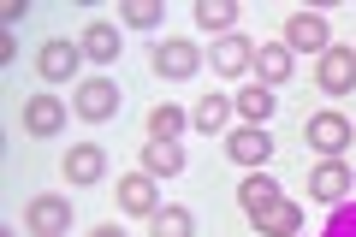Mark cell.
Returning a JSON list of instances; mask_svg holds the SVG:
<instances>
[{
    "instance_id": "cell-1",
    "label": "cell",
    "mask_w": 356,
    "mask_h": 237,
    "mask_svg": "<svg viewBox=\"0 0 356 237\" xmlns=\"http://www.w3.org/2000/svg\"><path fill=\"white\" fill-rule=\"evenodd\" d=\"M119 83L113 77H83V83H77V95H72V113L77 119H89V125H107V119H113L119 113Z\"/></svg>"
},
{
    "instance_id": "cell-2",
    "label": "cell",
    "mask_w": 356,
    "mask_h": 237,
    "mask_svg": "<svg viewBox=\"0 0 356 237\" xmlns=\"http://www.w3.org/2000/svg\"><path fill=\"white\" fill-rule=\"evenodd\" d=\"M303 137H309V149H315V154L339 161V154L350 149V119H344V113H315V119L303 125Z\"/></svg>"
},
{
    "instance_id": "cell-3",
    "label": "cell",
    "mask_w": 356,
    "mask_h": 237,
    "mask_svg": "<svg viewBox=\"0 0 356 237\" xmlns=\"http://www.w3.org/2000/svg\"><path fill=\"white\" fill-rule=\"evenodd\" d=\"M154 72L172 77V83H184V77L202 72V48H196V42H184V36H166L161 48H154Z\"/></svg>"
},
{
    "instance_id": "cell-4",
    "label": "cell",
    "mask_w": 356,
    "mask_h": 237,
    "mask_svg": "<svg viewBox=\"0 0 356 237\" xmlns=\"http://www.w3.org/2000/svg\"><path fill=\"white\" fill-rule=\"evenodd\" d=\"M77 65H83V42H42L36 54V72L48 77V83H77Z\"/></svg>"
},
{
    "instance_id": "cell-5",
    "label": "cell",
    "mask_w": 356,
    "mask_h": 237,
    "mask_svg": "<svg viewBox=\"0 0 356 237\" xmlns=\"http://www.w3.org/2000/svg\"><path fill=\"white\" fill-rule=\"evenodd\" d=\"M24 225L36 237H65V231H72V202H65V196H36L24 208Z\"/></svg>"
},
{
    "instance_id": "cell-6",
    "label": "cell",
    "mask_w": 356,
    "mask_h": 237,
    "mask_svg": "<svg viewBox=\"0 0 356 237\" xmlns=\"http://www.w3.org/2000/svg\"><path fill=\"white\" fill-rule=\"evenodd\" d=\"M208 60H214L220 77H243V72H255V42H243L238 30H232V36H214Z\"/></svg>"
},
{
    "instance_id": "cell-7",
    "label": "cell",
    "mask_w": 356,
    "mask_h": 237,
    "mask_svg": "<svg viewBox=\"0 0 356 237\" xmlns=\"http://www.w3.org/2000/svg\"><path fill=\"white\" fill-rule=\"evenodd\" d=\"M315 77H321L327 95H350L356 89V48H327L321 65H315Z\"/></svg>"
},
{
    "instance_id": "cell-8",
    "label": "cell",
    "mask_w": 356,
    "mask_h": 237,
    "mask_svg": "<svg viewBox=\"0 0 356 237\" xmlns=\"http://www.w3.org/2000/svg\"><path fill=\"white\" fill-rule=\"evenodd\" d=\"M285 48H309V54H327L332 48V30H327V18L321 13H297V18H285Z\"/></svg>"
},
{
    "instance_id": "cell-9",
    "label": "cell",
    "mask_w": 356,
    "mask_h": 237,
    "mask_svg": "<svg viewBox=\"0 0 356 237\" xmlns=\"http://www.w3.org/2000/svg\"><path fill=\"white\" fill-rule=\"evenodd\" d=\"M24 131L30 137H60L65 131V101L60 95H24Z\"/></svg>"
},
{
    "instance_id": "cell-10",
    "label": "cell",
    "mask_w": 356,
    "mask_h": 237,
    "mask_svg": "<svg viewBox=\"0 0 356 237\" xmlns=\"http://www.w3.org/2000/svg\"><path fill=\"white\" fill-rule=\"evenodd\" d=\"M226 154L238 166H267V154H273V137H267V125H238L226 137Z\"/></svg>"
},
{
    "instance_id": "cell-11",
    "label": "cell",
    "mask_w": 356,
    "mask_h": 237,
    "mask_svg": "<svg viewBox=\"0 0 356 237\" xmlns=\"http://www.w3.org/2000/svg\"><path fill=\"white\" fill-rule=\"evenodd\" d=\"M350 190H356V178H350L344 161H321L315 172H309V196H315V202H344Z\"/></svg>"
},
{
    "instance_id": "cell-12",
    "label": "cell",
    "mask_w": 356,
    "mask_h": 237,
    "mask_svg": "<svg viewBox=\"0 0 356 237\" xmlns=\"http://www.w3.org/2000/svg\"><path fill=\"white\" fill-rule=\"evenodd\" d=\"M65 178H72V184H102L107 178L102 142H72V149H65Z\"/></svg>"
},
{
    "instance_id": "cell-13",
    "label": "cell",
    "mask_w": 356,
    "mask_h": 237,
    "mask_svg": "<svg viewBox=\"0 0 356 237\" xmlns=\"http://www.w3.org/2000/svg\"><path fill=\"white\" fill-rule=\"evenodd\" d=\"M297 72V54L285 48V42H261V48H255V83H285V77Z\"/></svg>"
},
{
    "instance_id": "cell-14",
    "label": "cell",
    "mask_w": 356,
    "mask_h": 237,
    "mask_svg": "<svg viewBox=\"0 0 356 237\" xmlns=\"http://www.w3.org/2000/svg\"><path fill=\"white\" fill-rule=\"evenodd\" d=\"M250 220H255V231H261V237H297V231H303V208H297V202H273V208H261V213H250Z\"/></svg>"
},
{
    "instance_id": "cell-15",
    "label": "cell",
    "mask_w": 356,
    "mask_h": 237,
    "mask_svg": "<svg viewBox=\"0 0 356 237\" xmlns=\"http://www.w3.org/2000/svg\"><path fill=\"white\" fill-rule=\"evenodd\" d=\"M232 107L243 113V125H267V119H273V107H280V95H273L267 83H243L238 95H232Z\"/></svg>"
},
{
    "instance_id": "cell-16",
    "label": "cell",
    "mask_w": 356,
    "mask_h": 237,
    "mask_svg": "<svg viewBox=\"0 0 356 237\" xmlns=\"http://www.w3.org/2000/svg\"><path fill=\"white\" fill-rule=\"evenodd\" d=\"M119 24H107V18H95V24L83 30V60H95V65H113L119 60Z\"/></svg>"
},
{
    "instance_id": "cell-17",
    "label": "cell",
    "mask_w": 356,
    "mask_h": 237,
    "mask_svg": "<svg viewBox=\"0 0 356 237\" xmlns=\"http://www.w3.org/2000/svg\"><path fill=\"white\" fill-rule=\"evenodd\" d=\"M119 208H125V213H154V208H161L154 178L149 172H125V178H119Z\"/></svg>"
},
{
    "instance_id": "cell-18",
    "label": "cell",
    "mask_w": 356,
    "mask_h": 237,
    "mask_svg": "<svg viewBox=\"0 0 356 237\" xmlns=\"http://www.w3.org/2000/svg\"><path fill=\"white\" fill-rule=\"evenodd\" d=\"M238 202H243V213H261V208H273V202H280V178L250 172V178L238 184Z\"/></svg>"
},
{
    "instance_id": "cell-19",
    "label": "cell",
    "mask_w": 356,
    "mask_h": 237,
    "mask_svg": "<svg viewBox=\"0 0 356 237\" xmlns=\"http://www.w3.org/2000/svg\"><path fill=\"white\" fill-rule=\"evenodd\" d=\"M232 113H238V107H232V95H202V101H196V113H191V125L214 137V131H226Z\"/></svg>"
},
{
    "instance_id": "cell-20",
    "label": "cell",
    "mask_w": 356,
    "mask_h": 237,
    "mask_svg": "<svg viewBox=\"0 0 356 237\" xmlns=\"http://www.w3.org/2000/svg\"><path fill=\"white\" fill-rule=\"evenodd\" d=\"M143 172H149V178L184 172V149H178V142H149V149H143Z\"/></svg>"
},
{
    "instance_id": "cell-21",
    "label": "cell",
    "mask_w": 356,
    "mask_h": 237,
    "mask_svg": "<svg viewBox=\"0 0 356 237\" xmlns=\"http://www.w3.org/2000/svg\"><path fill=\"white\" fill-rule=\"evenodd\" d=\"M196 24L214 30V36H232V24H238V0H196Z\"/></svg>"
},
{
    "instance_id": "cell-22",
    "label": "cell",
    "mask_w": 356,
    "mask_h": 237,
    "mask_svg": "<svg viewBox=\"0 0 356 237\" xmlns=\"http://www.w3.org/2000/svg\"><path fill=\"white\" fill-rule=\"evenodd\" d=\"M191 231H196L191 208H154L149 213V237H191Z\"/></svg>"
},
{
    "instance_id": "cell-23",
    "label": "cell",
    "mask_w": 356,
    "mask_h": 237,
    "mask_svg": "<svg viewBox=\"0 0 356 237\" xmlns=\"http://www.w3.org/2000/svg\"><path fill=\"white\" fill-rule=\"evenodd\" d=\"M184 125H191V113H178L172 101H161V107L149 113V137L154 142H178V131H184Z\"/></svg>"
},
{
    "instance_id": "cell-24",
    "label": "cell",
    "mask_w": 356,
    "mask_h": 237,
    "mask_svg": "<svg viewBox=\"0 0 356 237\" xmlns=\"http://www.w3.org/2000/svg\"><path fill=\"white\" fill-rule=\"evenodd\" d=\"M161 18H166L161 0H125V6H119V24H131V30H154Z\"/></svg>"
},
{
    "instance_id": "cell-25",
    "label": "cell",
    "mask_w": 356,
    "mask_h": 237,
    "mask_svg": "<svg viewBox=\"0 0 356 237\" xmlns=\"http://www.w3.org/2000/svg\"><path fill=\"white\" fill-rule=\"evenodd\" d=\"M327 237H356V208H339V213H332Z\"/></svg>"
},
{
    "instance_id": "cell-26",
    "label": "cell",
    "mask_w": 356,
    "mask_h": 237,
    "mask_svg": "<svg viewBox=\"0 0 356 237\" xmlns=\"http://www.w3.org/2000/svg\"><path fill=\"white\" fill-rule=\"evenodd\" d=\"M89 237H125V225H95Z\"/></svg>"
}]
</instances>
